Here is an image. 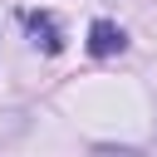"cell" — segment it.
Returning a JSON list of instances; mask_svg holds the SVG:
<instances>
[{"label":"cell","instance_id":"6da1fadb","mask_svg":"<svg viewBox=\"0 0 157 157\" xmlns=\"http://www.w3.org/2000/svg\"><path fill=\"white\" fill-rule=\"evenodd\" d=\"M123 49H128V34L113 20H93L88 25V54L93 59H108V54H123Z\"/></svg>","mask_w":157,"mask_h":157},{"label":"cell","instance_id":"7a4b0ae2","mask_svg":"<svg viewBox=\"0 0 157 157\" xmlns=\"http://www.w3.org/2000/svg\"><path fill=\"white\" fill-rule=\"evenodd\" d=\"M25 25H29V34H34V44H39L44 54H59V49H64L59 20H54L49 10H29V15H25Z\"/></svg>","mask_w":157,"mask_h":157},{"label":"cell","instance_id":"3957f363","mask_svg":"<svg viewBox=\"0 0 157 157\" xmlns=\"http://www.w3.org/2000/svg\"><path fill=\"white\" fill-rule=\"evenodd\" d=\"M93 157H142V152L137 147H108L103 142V147H93Z\"/></svg>","mask_w":157,"mask_h":157}]
</instances>
